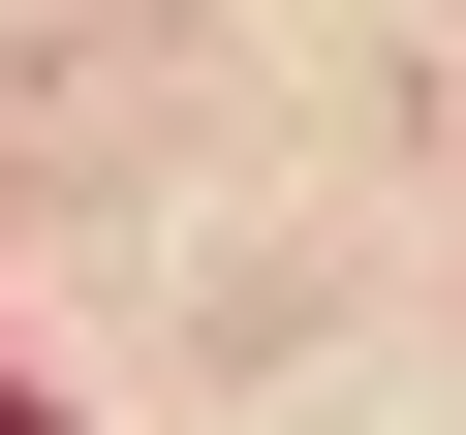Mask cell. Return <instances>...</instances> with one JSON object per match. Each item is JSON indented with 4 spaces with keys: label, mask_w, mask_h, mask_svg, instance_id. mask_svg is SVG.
Masks as SVG:
<instances>
[{
    "label": "cell",
    "mask_w": 466,
    "mask_h": 435,
    "mask_svg": "<svg viewBox=\"0 0 466 435\" xmlns=\"http://www.w3.org/2000/svg\"><path fill=\"white\" fill-rule=\"evenodd\" d=\"M0 435H63V404H32V373H0Z\"/></svg>",
    "instance_id": "6da1fadb"
}]
</instances>
